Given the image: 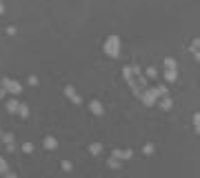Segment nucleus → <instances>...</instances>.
Masks as SVG:
<instances>
[{
  "mask_svg": "<svg viewBox=\"0 0 200 178\" xmlns=\"http://www.w3.org/2000/svg\"><path fill=\"white\" fill-rule=\"evenodd\" d=\"M45 147H47V149H49V147H56V140H53V138H47V140H45Z\"/></svg>",
  "mask_w": 200,
  "mask_h": 178,
  "instance_id": "nucleus-1",
  "label": "nucleus"
}]
</instances>
